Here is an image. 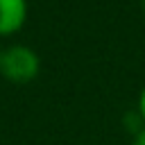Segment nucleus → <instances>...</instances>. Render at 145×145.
I'll return each instance as SVG.
<instances>
[{
    "instance_id": "obj_2",
    "label": "nucleus",
    "mask_w": 145,
    "mask_h": 145,
    "mask_svg": "<svg viewBox=\"0 0 145 145\" xmlns=\"http://www.w3.org/2000/svg\"><path fill=\"white\" fill-rule=\"evenodd\" d=\"M27 20V0H0V36L16 34Z\"/></svg>"
},
{
    "instance_id": "obj_3",
    "label": "nucleus",
    "mask_w": 145,
    "mask_h": 145,
    "mask_svg": "<svg viewBox=\"0 0 145 145\" xmlns=\"http://www.w3.org/2000/svg\"><path fill=\"white\" fill-rule=\"evenodd\" d=\"M138 113H140V118H143V122H145V86H143V91H140V95H138Z\"/></svg>"
},
{
    "instance_id": "obj_1",
    "label": "nucleus",
    "mask_w": 145,
    "mask_h": 145,
    "mask_svg": "<svg viewBox=\"0 0 145 145\" xmlns=\"http://www.w3.org/2000/svg\"><path fill=\"white\" fill-rule=\"evenodd\" d=\"M39 70L41 59L27 45H9L0 54V75L14 84H27L36 79Z\"/></svg>"
},
{
    "instance_id": "obj_5",
    "label": "nucleus",
    "mask_w": 145,
    "mask_h": 145,
    "mask_svg": "<svg viewBox=\"0 0 145 145\" xmlns=\"http://www.w3.org/2000/svg\"><path fill=\"white\" fill-rule=\"evenodd\" d=\"M140 9H143V14H145V0H140Z\"/></svg>"
},
{
    "instance_id": "obj_4",
    "label": "nucleus",
    "mask_w": 145,
    "mask_h": 145,
    "mask_svg": "<svg viewBox=\"0 0 145 145\" xmlns=\"http://www.w3.org/2000/svg\"><path fill=\"white\" fill-rule=\"evenodd\" d=\"M131 145H145V127L136 131V136H134V143H131Z\"/></svg>"
},
{
    "instance_id": "obj_6",
    "label": "nucleus",
    "mask_w": 145,
    "mask_h": 145,
    "mask_svg": "<svg viewBox=\"0 0 145 145\" xmlns=\"http://www.w3.org/2000/svg\"><path fill=\"white\" fill-rule=\"evenodd\" d=\"M0 54H2V48H0Z\"/></svg>"
}]
</instances>
